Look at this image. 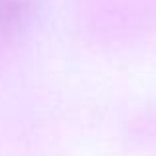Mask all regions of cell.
I'll return each mask as SVG.
<instances>
[{"mask_svg": "<svg viewBox=\"0 0 156 156\" xmlns=\"http://www.w3.org/2000/svg\"><path fill=\"white\" fill-rule=\"evenodd\" d=\"M38 0H0V30H18L34 16Z\"/></svg>", "mask_w": 156, "mask_h": 156, "instance_id": "1", "label": "cell"}]
</instances>
